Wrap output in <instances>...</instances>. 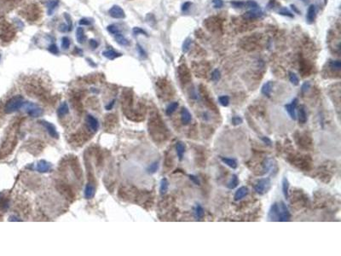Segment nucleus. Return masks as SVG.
Masks as SVG:
<instances>
[{
	"mask_svg": "<svg viewBox=\"0 0 341 256\" xmlns=\"http://www.w3.org/2000/svg\"><path fill=\"white\" fill-rule=\"evenodd\" d=\"M291 218L290 211L285 202H275L271 205L268 213V219L270 221H288Z\"/></svg>",
	"mask_w": 341,
	"mask_h": 256,
	"instance_id": "1",
	"label": "nucleus"
},
{
	"mask_svg": "<svg viewBox=\"0 0 341 256\" xmlns=\"http://www.w3.org/2000/svg\"><path fill=\"white\" fill-rule=\"evenodd\" d=\"M25 101L21 96H16L6 103L5 107V111L6 114H12L18 111L23 107Z\"/></svg>",
	"mask_w": 341,
	"mask_h": 256,
	"instance_id": "2",
	"label": "nucleus"
},
{
	"mask_svg": "<svg viewBox=\"0 0 341 256\" xmlns=\"http://www.w3.org/2000/svg\"><path fill=\"white\" fill-rule=\"evenodd\" d=\"M25 111L26 112V114L31 116V117H39L41 116L43 114V110L41 107H39V105H37L36 103H28L26 102L23 105Z\"/></svg>",
	"mask_w": 341,
	"mask_h": 256,
	"instance_id": "3",
	"label": "nucleus"
},
{
	"mask_svg": "<svg viewBox=\"0 0 341 256\" xmlns=\"http://www.w3.org/2000/svg\"><path fill=\"white\" fill-rule=\"evenodd\" d=\"M270 184H271V181H270V178H260L255 184L254 190L257 194L263 195V194H265L270 190Z\"/></svg>",
	"mask_w": 341,
	"mask_h": 256,
	"instance_id": "4",
	"label": "nucleus"
},
{
	"mask_svg": "<svg viewBox=\"0 0 341 256\" xmlns=\"http://www.w3.org/2000/svg\"><path fill=\"white\" fill-rule=\"evenodd\" d=\"M298 98H294L292 100V102L290 103L285 105V109L287 110V112L288 113L289 116L291 117L292 120L295 121L297 119V115H296V108L298 106Z\"/></svg>",
	"mask_w": 341,
	"mask_h": 256,
	"instance_id": "5",
	"label": "nucleus"
},
{
	"mask_svg": "<svg viewBox=\"0 0 341 256\" xmlns=\"http://www.w3.org/2000/svg\"><path fill=\"white\" fill-rule=\"evenodd\" d=\"M108 13L110 15V16L113 18H116V19H124L125 17V11L123 10L122 8H120V6L118 5H113L111 9H109Z\"/></svg>",
	"mask_w": 341,
	"mask_h": 256,
	"instance_id": "6",
	"label": "nucleus"
},
{
	"mask_svg": "<svg viewBox=\"0 0 341 256\" xmlns=\"http://www.w3.org/2000/svg\"><path fill=\"white\" fill-rule=\"evenodd\" d=\"M41 123L44 126V128L46 129L48 133L50 134V137L54 138V139H58L59 138V134H58V132H57V131H56V127H55L54 125H52L51 123L46 121H42Z\"/></svg>",
	"mask_w": 341,
	"mask_h": 256,
	"instance_id": "7",
	"label": "nucleus"
},
{
	"mask_svg": "<svg viewBox=\"0 0 341 256\" xmlns=\"http://www.w3.org/2000/svg\"><path fill=\"white\" fill-rule=\"evenodd\" d=\"M86 122H87V125H88V126H89V128H90L91 131L96 132V131L98 130L99 123H98V121H97L93 115H91V114L87 115Z\"/></svg>",
	"mask_w": 341,
	"mask_h": 256,
	"instance_id": "8",
	"label": "nucleus"
},
{
	"mask_svg": "<svg viewBox=\"0 0 341 256\" xmlns=\"http://www.w3.org/2000/svg\"><path fill=\"white\" fill-rule=\"evenodd\" d=\"M262 16H263V11L259 8H257V9H252L250 11L245 13L243 17L246 19H257V18L261 17Z\"/></svg>",
	"mask_w": 341,
	"mask_h": 256,
	"instance_id": "9",
	"label": "nucleus"
},
{
	"mask_svg": "<svg viewBox=\"0 0 341 256\" xmlns=\"http://www.w3.org/2000/svg\"><path fill=\"white\" fill-rule=\"evenodd\" d=\"M51 168V165L44 160H41L38 162L36 169L39 173H47Z\"/></svg>",
	"mask_w": 341,
	"mask_h": 256,
	"instance_id": "10",
	"label": "nucleus"
},
{
	"mask_svg": "<svg viewBox=\"0 0 341 256\" xmlns=\"http://www.w3.org/2000/svg\"><path fill=\"white\" fill-rule=\"evenodd\" d=\"M181 121L183 125H188L192 121V114L187 108H183L181 110Z\"/></svg>",
	"mask_w": 341,
	"mask_h": 256,
	"instance_id": "11",
	"label": "nucleus"
},
{
	"mask_svg": "<svg viewBox=\"0 0 341 256\" xmlns=\"http://www.w3.org/2000/svg\"><path fill=\"white\" fill-rule=\"evenodd\" d=\"M247 194H248V188L247 187H240L237 191H235V195H234V199H235V201H240V200L243 199L245 196H246Z\"/></svg>",
	"mask_w": 341,
	"mask_h": 256,
	"instance_id": "12",
	"label": "nucleus"
},
{
	"mask_svg": "<svg viewBox=\"0 0 341 256\" xmlns=\"http://www.w3.org/2000/svg\"><path fill=\"white\" fill-rule=\"evenodd\" d=\"M272 89H273V82L271 81H268L265 84H263V86H262L261 89V92L263 96L270 97L271 95Z\"/></svg>",
	"mask_w": 341,
	"mask_h": 256,
	"instance_id": "13",
	"label": "nucleus"
},
{
	"mask_svg": "<svg viewBox=\"0 0 341 256\" xmlns=\"http://www.w3.org/2000/svg\"><path fill=\"white\" fill-rule=\"evenodd\" d=\"M68 113H69V107H68V103L64 102V103H62L59 106V108H58V109H57V115H58L59 117H63L64 115L68 114Z\"/></svg>",
	"mask_w": 341,
	"mask_h": 256,
	"instance_id": "14",
	"label": "nucleus"
},
{
	"mask_svg": "<svg viewBox=\"0 0 341 256\" xmlns=\"http://www.w3.org/2000/svg\"><path fill=\"white\" fill-rule=\"evenodd\" d=\"M176 151L179 161H182L183 158V155L185 152V144L183 142H177L176 144Z\"/></svg>",
	"mask_w": 341,
	"mask_h": 256,
	"instance_id": "15",
	"label": "nucleus"
},
{
	"mask_svg": "<svg viewBox=\"0 0 341 256\" xmlns=\"http://www.w3.org/2000/svg\"><path fill=\"white\" fill-rule=\"evenodd\" d=\"M315 14H316V8H315V6L314 5H310V7H309V9H308V12H307V21L310 22V23H312V22H314V20H315Z\"/></svg>",
	"mask_w": 341,
	"mask_h": 256,
	"instance_id": "16",
	"label": "nucleus"
},
{
	"mask_svg": "<svg viewBox=\"0 0 341 256\" xmlns=\"http://www.w3.org/2000/svg\"><path fill=\"white\" fill-rule=\"evenodd\" d=\"M298 121L300 122V123H302V124L306 123L307 114H306V111H305V109H304V106H300L299 109H298Z\"/></svg>",
	"mask_w": 341,
	"mask_h": 256,
	"instance_id": "17",
	"label": "nucleus"
},
{
	"mask_svg": "<svg viewBox=\"0 0 341 256\" xmlns=\"http://www.w3.org/2000/svg\"><path fill=\"white\" fill-rule=\"evenodd\" d=\"M221 161L224 163L225 165H227L228 167H229L230 168L232 169H235L237 167V161L235 159L232 158H227V157H222L221 158Z\"/></svg>",
	"mask_w": 341,
	"mask_h": 256,
	"instance_id": "18",
	"label": "nucleus"
},
{
	"mask_svg": "<svg viewBox=\"0 0 341 256\" xmlns=\"http://www.w3.org/2000/svg\"><path fill=\"white\" fill-rule=\"evenodd\" d=\"M95 194V188L91 185V184H87L85 188V197L86 199H91L94 196Z\"/></svg>",
	"mask_w": 341,
	"mask_h": 256,
	"instance_id": "19",
	"label": "nucleus"
},
{
	"mask_svg": "<svg viewBox=\"0 0 341 256\" xmlns=\"http://www.w3.org/2000/svg\"><path fill=\"white\" fill-rule=\"evenodd\" d=\"M103 57H107V58L110 59V60H113V59H115V58H117V57H121L120 53L116 52V51H113V50L105 51L103 52Z\"/></svg>",
	"mask_w": 341,
	"mask_h": 256,
	"instance_id": "20",
	"label": "nucleus"
},
{
	"mask_svg": "<svg viewBox=\"0 0 341 256\" xmlns=\"http://www.w3.org/2000/svg\"><path fill=\"white\" fill-rule=\"evenodd\" d=\"M204 214H205V211H204V209L201 207V205L196 204V206L194 208V217L196 218V219H200L204 217Z\"/></svg>",
	"mask_w": 341,
	"mask_h": 256,
	"instance_id": "21",
	"label": "nucleus"
},
{
	"mask_svg": "<svg viewBox=\"0 0 341 256\" xmlns=\"http://www.w3.org/2000/svg\"><path fill=\"white\" fill-rule=\"evenodd\" d=\"M288 192H289V182L287 178L282 179V193L285 199H288Z\"/></svg>",
	"mask_w": 341,
	"mask_h": 256,
	"instance_id": "22",
	"label": "nucleus"
},
{
	"mask_svg": "<svg viewBox=\"0 0 341 256\" xmlns=\"http://www.w3.org/2000/svg\"><path fill=\"white\" fill-rule=\"evenodd\" d=\"M169 187V182L168 180L165 178H162L161 181H160V195H165L167 191H168Z\"/></svg>",
	"mask_w": 341,
	"mask_h": 256,
	"instance_id": "23",
	"label": "nucleus"
},
{
	"mask_svg": "<svg viewBox=\"0 0 341 256\" xmlns=\"http://www.w3.org/2000/svg\"><path fill=\"white\" fill-rule=\"evenodd\" d=\"M239 184V178L236 174H233L232 177L230 178V180L227 184V187L230 189V190H233L235 187H237V185Z\"/></svg>",
	"mask_w": 341,
	"mask_h": 256,
	"instance_id": "24",
	"label": "nucleus"
},
{
	"mask_svg": "<svg viewBox=\"0 0 341 256\" xmlns=\"http://www.w3.org/2000/svg\"><path fill=\"white\" fill-rule=\"evenodd\" d=\"M76 38L79 44H83L85 40V32L82 27H78L77 31H76Z\"/></svg>",
	"mask_w": 341,
	"mask_h": 256,
	"instance_id": "25",
	"label": "nucleus"
},
{
	"mask_svg": "<svg viewBox=\"0 0 341 256\" xmlns=\"http://www.w3.org/2000/svg\"><path fill=\"white\" fill-rule=\"evenodd\" d=\"M178 103L177 102H173V103H170V104L166 107V109H165V114H167V115H172L175 111H176V109L178 108Z\"/></svg>",
	"mask_w": 341,
	"mask_h": 256,
	"instance_id": "26",
	"label": "nucleus"
},
{
	"mask_svg": "<svg viewBox=\"0 0 341 256\" xmlns=\"http://www.w3.org/2000/svg\"><path fill=\"white\" fill-rule=\"evenodd\" d=\"M59 4L58 0H50L48 3V15H51Z\"/></svg>",
	"mask_w": 341,
	"mask_h": 256,
	"instance_id": "27",
	"label": "nucleus"
},
{
	"mask_svg": "<svg viewBox=\"0 0 341 256\" xmlns=\"http://www.w3.org/2000/svg\"><path fill=\"white\" fill-rule=\"evenodd\" d=\"M114 38H115V40L117 41V43L120 44V45H128L129 44V41L125 39L121 33H119V34L114 35Z\"/></svg>",
	"mask_w": 341,
	"mask_h": 256,
	"instance_id": "28",
	"label": "nucleus"
},
{
	"mask_svg": "<svg viewBox=\"0 0 341 256\" xmlns=\"http://www.w3.org/2000/svg\"><path fill=\"white\" fill-rule=\"evenodd\" d=\"M159 169V161H155L149 165V167L147 168V171L148 174H155Z\"/></svg>",
	"mask_w": 341,
	"mask_h": 256,
	"instance_id": "29",
	"label": "nucleus"
},
{
	"mask_svg": "<svg viewBox=\"0 0 341 256\" xmlns=\"http://www.w3.org/2000/svg\"><path fill=\"white\" fill-rule=\"evenodd\" d=\"M218 102H219V103H220L222 106H224V107H227V106H229V96H220L219 97H218Z\"/></svg>",
	"mask_w": 341,
	"mask_h": 256,
	"instance_id": "30",
	"label": "nucleus"
},
{
	"mask_svg": "<svg viewBox=\"0 0 341 256\" xmlns=\"http://www.w3.org/2000/svg\"><path fill=\"white\" fill-rule=\"evenodd\" d=\"M191 42H192V40H191L190 38H187V39L184 40V42H183V52L187 53L188 51H189L190 44H191Z\"/></svg>",
	"mask_w": 341,
	"mask_h": 256,
	"instance_id": "31",
	"label": "nucleus"
},
{
	"mask_svg": "<svg viewBox=\"0 0 341 256\" xmlns=\"http://www.w3.org/2000/svg\"><path fill=\"white\" fill-rule=\"evenodd\" d=\"M289 80L290 82L292 83L294 86H298L299 80H298V76L296 75V74H294L293 72H290L289 73Z\"/></svg>",
	"mask_w": 341,
	"mask_h": 256,
	"instance_id": "32",
	"label": "nucleus"
},
{
	"mask_svg": "<svg viewBox=\"0 0 341 256\" xmlns=\"http://www.w3.org/2000/svg\"><path fill=\"white\" fill-rule=\"evenodd\" d=\"M107 29H108V32H109L111 34L113 35V36L116 34H119V33H120V29H119L115 25H109V26H108V27H107Z\"/></svg>",
	"mask_w": 341,
	"mask_h": 256,
	"instance_id": "33",
	"label": "nucleus"
},
{
	"mask_svg": "<svg viewBox=\"0 0 341 256\" xmlns=\"http://www.w3.org/2000/svg\"><path fill=\"white\" fill-rule=\"evenodd\" d=\"M330 68L332 70H335V71H339L341 68V62L339 60H335V61H332L330 62Z\"/></svg>",
	"mask_w": 341,
	"mask_h": 256,
	"instance_id": "34",
	"label": "nucleus"
},
{
	"mask_svg": "<svg viewBox=\"0 0 341 256\" xmlns=\"http://www.w3.org/2000/svg\"><path fill=\"white\" fill-rule=\"evenodd\" d=\"M221 79V72L220 70H218L217 68L215 70H213V72L212 73V79L213 81H218L220 80Z\"/></svg>",
	"mask_w": 341,
	"mask_h": 256,
	"instance_id": "35",
	"label": "nucleus"
},
{
	"mask_svg": "<svg viewBox=\"0 0 341 256\" xmlns=\"http://www.w3.org/2000/svg\"><path fill=\"white\" fill-rule=\"evenodd\" d=\"M245 6L248 7V8H252V9H257L259 8V5L257 2H255L254 0H248L245 2Z\"/></svg>",
	"mask_w": 341,
	"mask_h": 256,
	"instance_id": "36",
	"label": "nucleus"
},
{
	"mask_svg": "<svg viewBox=\"0 0 341 256\" xmlns=\"http://www.w3.org/2000/svg\"><path fill=\"white\" fill-rule=\"evenodd\" d=\"M230 5H232L235 8H243L245 7V2L242 1H231Z\"/></svg>",
	"mask_w": 341,
	"mask_h": 256,
	"instance_id": "37",
	"label": "nucleus"
},
{
	"mask_svg": "<svg viewBox=\"0 0 341 256\" xmlns=\"http://www.w3.org/2000/svg\"><path fill=\"white\" fill-rule=\"evenodd\" d=\"M61 46L63 49H68L70 46V40L68 37H63L62 41H61Z\"/></svg>",
	"mask_w": 341,
	"mask_h": 256,
	"instance_id": "38",
	"label": "nucleus"
},
{
	"mask_svg": "<svg viewBox=\"0 0 341 256\" xmlns=\"http://www.w3.org/2000/svg\"><path fill=\"white\" fill-rule=\"evenodd\" d=\"M231 121H232V124H233L234 126H238V125L242 124V122H243V120H242V118L241 116H234L232 118V120H231Z\"/></svg>",
	"mask_w": 341,
	"mask_h": 256,
	"instance_id": "39",
	"label": "nucleus"
},
{
	"mask_svg": "<svg viewBox=\"0 0 341 256\" xmlns=\"http://www.w3.org/2000/svg\"><path fill=\"white\" fill-rule=\"evenodd\" d=\"M278 13L280 14V15H282V16H288V17H294V15L290 12L288 9H285V8H283V9H281L279 10V12Z\"/></svg>",
	"mask_w": 341,
	"mask_h": 256,
	"instance_id": "40",
	"label": "nucleus"
},
{
	"mask_svg": "<svg viewBox=\"0 0 341 256\" xmlns=\"http://www.w3.org/2000/svg\"><path fill=\"white\" fill-rule=\"evenodd\" d=\"M132 32H133V33L135 35L143 34V35H146V36L148 35L147 33H146L145 31L143 30V29L140 28V27H134L133 29H132Z\"/></svg>",
	"mask_w": 341,
	"mask_h": 256,
	"instance_id": "41",
	"label": "nucleus"
},
{
	"mask_svg": "<svg viewBox=\"0 0 341 256\" xmlns=\"http://www.w3.org/2000/svg\"><path fill=\"white\" fill-rule=\"evenodd\" d=\"M137 48L139 55H140L142 57H143V58H146V57H147V53H146V51L143 50V48L142 47L140 44H137Z\"/></svg>",
	"mask_w": 341,
	"mask_h": 256,
	"instance_id": "42",
	"label": "nucleus"
},
{
	"mask_svg": "<svg viewBox=\"0 0 341 256\" xmlns=\"http://www.w3.org/2000/svg\"><path fill=\"white\" fill-rule=\"evenodd\" d=\"M189 177H190V180L194 183L195 185H200V179H199V178L197 177V176L193 175V174H190V175H189Z\"/></svg>",
	"mask_w": 341,
	"mask_h": 256,
	"instance_id": "43",
	"label": "nucleus"
},
{
	"mask_svg": "<svg viewBox=\"0 0 341 256\" xmlns=\"http://www.w3.org/2000/svg\"><path fill=\"white\" fill-rule=\"evenodd\" d=\"M64 17H65V19H66L67 22H68V31H70L71 29H72V26H73L71 16H70L69 15H68V13H64Z\"/></svg>",
	"mask_w": 341,
	"mask_h": 256,
	"instance_id": "44",
	"label": "nucleus"
},
{
	"mask_svg": "<svg viewBox=\"0 0 341 256\" xmlns=\"http://www.w3.org/2000/svg\"><path fill=\"white\" fill-rule=\"evenodd\" d=\"M49 51H50V52L52 53V54H54V55H57V54L59 53V50H58V48H57V46H56V44H51V45H50Z\"/></svg>",
	"mask_w": 341,
	"mask_h": 256,
	"instance_id": "45",
	"label": "nucleus"
},
{
	"mask_svg": "<svg viewBox=\"0 0 341 256\" xmlns=\"http://www.w3.org/2000/svg\"><path fill=\"white\" fill-rule=\"evenodd\" d=\"M310 86H311V84H310L309 81L304 82V84L302 85V86H301V91H302L303 93L306 92V91L310 89Z\"/></svg>",
	"mask_w": 341,
	"mask_h": 256,
	"instance_id": "46",
	"label": "nucleus"
},
{
	"mask_svg": "<svg viewBox=\"0 0 341 256\" xmlns=\"http://www.w3.org/2000/svg\"><path fill=\"white\" fill-rule=\"evenodd\" d=\"M212 4L215 8H221L224 5V2L223 0H212Z\"/></svg>",
	"mask_w": 341,
	"mask_h": 256,
	"instance_id": "47",
	"label": "nucleus"
},
{
	"mask_svg": "<svg viewBox=\"0 0 341 256\" xmlns=\"http://www.w3.org/2000/svg\"><path fill=\"white\" fill-rule=\"evenodd\" d=\"M78 24L79 25H85V26H89V25H91V21H89L88 19H86V18H82L79 22H78Z\"/></svg>",
	"mask_w": 341,
	"mask_h": 256,
	"instance_id": "48",
	"label": "nucleus"
},
{
	"mask_svg": "<svg viewBox=\"0 0 341 256\" xmlns=\"http://www.w3.org/2000/svg\"><path fill=\"white\" fill-rule=\"evenodd\" d=\"M261 139H262V141H263V143H265L266 145H268V146H272V141L269 139L268 137H262Z\"/></svg>",
	"mask_w": 341,
	"mask_h": 256,
	"instance_id": "49",
	"label": "nucleus"
},
{
	"mask_svg": "<svg viewBox=\"0 0 341 256\" xmlns=\"http://www.w3.org/2000/svg\"><path fill=\"white\" fill-rule=\"evenodd\" d=\"M191 5H192V4H191L190 2H185V3H184V4L183 5V6H182V10H183V11H184V12H185V11H187V10H188V9L190 8Z\"/></svg>",
	"mask_w": 341,
	"mask_h": 256,
	"instance_id": "50",
	"label": "nucleus"
},
{
	"mask_svg": "<svg viewBox=\"0 0 341 256\" xmlns=\"http://www.w3.org/2000/svg\"><path fill=\"white\" fill-rule=\"evenodd\" d=\"M90 45L93 49H96V48H97V46H98V43H97V41H96L95 39H91L90 40Z\"/></svg>",
	"mask_w": 341,
	"mask_h": 256,
	"instance_id": "51",
	"label": "nucleus"
},
{
	"mask_svg": "<svg viewBox=\"0 0 341 256\" xmlns=\"http://www.w3.org/2000/svg\"><path fill=\"white\" fill-rule=\"evenodd\" d=\"M114 102H115L114 100H112L108 105H106V106H105L106 110H110V109H112V108L113 107V105H114Z\"/></svg>",
	"mask_w": 341,
	"mask_h": 256,
	"instance_id": "52",
	"label": "nucleus"
},
{
	"mask_svg": "<svg viewBox=\"0 0 341 256\" xmlns=\"http://www.w3.org/2000/svg\"><path fill=\"white\" fill-rule=\"evenodd\" d=\"M67 27H68V26H67L66 24H61V25L60 30L61 31V32H67V31H68V28H67Z\"/></svg>",
	"mask_w": 341,
	"mask_h": 256,
	"instance_id": "53",
	"label": "nucleus"
},
{
	"mask_svg": "<svg viewBox=\"0 0 341 256\" xmlns=\"http://www.w3.org/2000/svg\"><path fill=\"white\" fill-rule=\"evenodd\" d=\"M9 221H21V219H19L18 218L15 217V216H11L9 218Z\"/></svg>",
	"mask_w": 341,
	"mask_h": 256,
	"instance_id": "54",
	"label": "nucleus"
},
{
	"mask_svg": "<svg viewBox=\"0 0 341 256\" xmlns=\"http://www.w3.org/2000/svg\"><path fill=\"white\" fill-rule=\"evenodd\" d=\"M291 7H292V9H293V10H294V11H295L296 13L300 14V12H299V10H298V9H297V8H296V6H295V5H291Z\"/></svg>",
	"mask_w": 341,
	"mask_h": 256,
	"instance_id": "55",
	"label": "nucleus"
},
{
	"mask_svg": "<svg viewBox=\"0 0 341 256\" xmlns=\"http://www.w3.org/2000/svg\"><path fill=\"white\" fill-rule=\"evenodd\" d=\"M327 2H328V0H324V3H325V5H327Z\"/></svg>",
	"mask_w": 341,
	"mask_h": 256,
	"instance_id": "56",
	"label": "nucleus"
},
{
	"mask_svg": "<svg viewBox=\"0 0 341 256\" xmlns=\"http://www.w3.org/2000/svg\"><path fill=\"white\" fill-rule=\"evenodd\" d=\"M303 1H304V2H305V1H306V0H303Z\"/></svg>",
	"mask_w": 341,
	"mask_h": 256,
	"instance_id": "57",
	"label": "nucleus"
},
{
	"mask_svg": "<svg viewBox=\"0 0 341 256\" xmlns=\"http://www.w3.org/2000/svg\"><path fill=\"white\" fill-rule=\"evenodd\" d=\"M0 59H1V55H0Z\"/></svg>",
	"mask_w": 341,
	"mask_h": 256,
	"instance_id": "58",
	"label": "nucleus"
},
{
	"mask_svg": "<svg viewBox=\"0 0 341 256\" xmlns=\"http://www.w3.org/2000/svg\"><path fill=\"white\" fill-rule=\"evenodd\" d=\"M0 195H1V194H0Z\"/></svg>",
	"mask_w": 341,
	"mask_h": 256,
	"instance_id": "59",
	"label": "nucleus"
}]
</instances>
